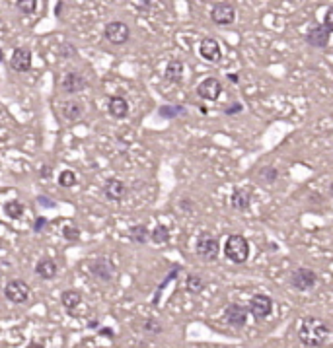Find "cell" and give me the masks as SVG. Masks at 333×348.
I'll list each match as a JSON object with an SVG mask.
<instances>
[{"mask_svg": "<svg viewBox=\"0 0 333 348\" xmlns=\"http://www.w3.org/2000/svg\"><path fill=\"white\" fill-rule=\"evenodd\" d=\"M329 325L320 317H304L298 327V340L306 348H320L329 337Z\"/></svg>", "mask_w": 333, "mask_h": 348, "instance_id": "1", "label": "cell"}, {"mask_svg": "<svg viewBox=\"0 0 333 348\" xmlns=\"http://www.w3.org/2000/svg\"><path fill=\"white\" fill-rule=\"evenodd\" d=\"M224 255L226 259H230L236 265H242L249 257V243L244 235L232 233V235H228V240L224 243Z\"/></svg>", "mask_w": 333, "mask_h": 348, "instance_id": "2", "label": "cell"}, {"mask_svg": "<svg viewBox=\"0 0 333 348\" xmlns=\"http://www.w3.org/2000/svg\"><path fill=\"white\" fill-rule=\"evenodd\" d=\"M288 284L298 292L312 290L314 286L318 284V272L312 271V269H306V267H300V269H296V271L290 272Z\"/></svg>", "mask_w": 333, "mask_h": 348, "instance_id": "3", "label": "cell"}, {"mask_svg": "<svg viewBox=\"0 0 333 348\" xmlns=\"http://www.w3.org/2000/svg\"><path fill=\"white\" fill-rule=\"evenodd\" d=\"M218 251H220V243H218V240H216L215 235L203 232L199 237H197L195 253L201 257V259H205V261H215L216 257H218Z\"/></svg>", "mask_w": 333, "mask_h": 348, "instance_id": "4", "label": "cell"}, {"mask_svg": "<svg viewBox=\"0 0 333 348\" xmlns=\"http://www.w3.org/2000/svg\"><path fill=\"white\" fill-rule=\"evenodd\" d=\"M103 37L108 39L111 45H123V43H127L129 37H131V29L125 21H109L108 26L103 28Z\"/></svg>", "mask_w": 333, "mask_h": 348, "instance_id": "5", "label": "cell"}, {"mask_svg": "<svg viewBox=\"0 0 333 348\" xmlns=\"http://www.w3.org/2000/svg\"><path fill=\"white\" fill-rule=\"evenodd\" d=\"M247 311L257 321L267 319L271 315V311H273V300L269 296H265V294H255L254 298L249 300V303H247Z\"/></svg>", "mask_w": 333, "mask_h": 348, "instance_id": "6", "label": "cell"}, {"mask_svg": "<svg viewBox=\"0 0 333 348\" xmlns=\"http://www.w3.org/2000/svg\"><path fill=\"white\" fill-rule=\"evenodd\" d=\"M247 308L240 303H228L224 310V321L234 329H244L247 323Z\"/></svg>", "mask_w": 333, "mask_h": 348, "instance_id": "7", "label": "cell"}, {"mask_svg": "<svg viewBox=\"0 0 333 348\" xmlns=\"http://www.w3.org/2000/svg\"><path fill=\"white\" fill-rule=\"evenodd\" d=\"M4 296L12 301V303H24L30 296V286L28 282L20 280V278H14L4 286Z\"/></svg>", "mask_w": 333, "mask_h": 348, "instance_id": "8", "label": "cell"}, {"mask_svg": "<svg viewBox=\"0 0 333 348\" xmlns=\"http://www.w3.org/2000/svg\"><path fill=\"white\" fill-rule=\"evenodd\" d=\"M90 272H92V276L99 278L101 282H109L113 280V276H115V267L106 257H98V259H94L90 263Z\"/></svg>", "mask_w": 333, "mask_h": 348, "instance_id": "9", "label": "cell"}, {"mask_svg": "<svg viewBox=\"0 0 333 348\" xmlns=\"http://www.w3.org/2000/svg\"><path fill=\"white\" fill-rule=\"evenodd\" d=\"M211 19L215 21L216 26H230V24H234L236 19L234 6L228 4V2H218L211 10Z\"/></svg>", "mask_w": 333, "mask_h": 348, "instance_id": "10", "label": "cell"}, {"mask_svg": "<svg viewBox=\"0 0 333 348\" xmlns=\"http://www.w3.org/2000/svg\"><path fill=\"white\" fill-rule=\"evenodd\" d=\"M60 88L65 94H78L84 88H88V80L82 72H76V70H70L63 76V82H60Z\"/></svg>", "mask_w": 333, "mask_h": 348, "instance_id": "11", "label": "cell"}, {"mask_svg": "<svg viewBox=\"0 0 333 348\" xmlns=\"http://www.w3.org/2000/svg\"><path fill=\"white\" fill-rule=\"evenodd\" d=\"M329 39H331V33H329V29L325 28L323 24H316L306 33L308 45H312L316 49H325L329 45Z\"/></svg>", "mask_w": 333, "mask_h": 348, "instance_id": "12", "label": "cell"}, {"mask_svg": "<svg viewBox=\"0 0 333 348\" xmlns=\"http://www.w3.org/2000/svg\"><path fill=\"white\" fill-rule=\"evenodd\" d=\"M197 94H199V97H203V99L215 101V99H218L220 94H222V82L215 76L205 78V80L197 86Z\"/></svg>", "mask_w": 333, "mask_h": 348, "instance_id": "13", "label": "cell"}, {"mask_svg": "<svg viewBox=\"0 0 333 348\" xmlns=\"http://www.w3.org/2000/svg\"><path fill=\"white\" fill-rule=\"evenodd\" d=\"M199 55L209 60V62H218L220 57H222V51H220V45H218V41L213 37H206L201 41V45H199Z\"/></svg>", "mask_w": 333, "mask_h": 348, "instance_id": "14", "label": "cell"}, {"mask_svg": "<svg viewBox=\"0 0 333 348\" xmlns=\"http://www.w3.org/2000/svg\"><path fill=\"white\" fill-rule=\"evenodd\" d=\"M10 67L14 68L16 72H28L31 68V53L26 47H18L12 53Z\"/></svg>", "mask_w": 333, "mask_h": 348, "instance_id": "15", "label": "cell"}, {"mask_svg": "<svg viewBox=\"0 0 333 348\" xmlns=\"http://www.w3.org/2000/svg\"><path fill=\"white\" fill-rule=\"evenodd\" d=\"M230 206L238 212H245L252 206V193L247 189H234L230 197Z\"/></svg>", "mask_w": 333, "mask_h": 348, "instance_id": "16", "label": "cell"}, {"mask_svg": "<svg viewBox=\"0 0 333 348\" xmlns=\"http://www.w3.org/2000/svg\"><path fill=\"white\" fill-rule=\"evenodd\" d=\"M103 194L108 197L109 201H121L127 194V187L119 179H109L108 183L103 185Z\"/></svg>", "mask_w": 333, "mask_h": 348, "instance_id": "17", "label": "cell"}, {"mask_svg": "<svg viewBox=\"0 0 333 348\" xmlns=\"http://www.w3.org/2000/svg\"><path fill=\"white\" fill-rule=\"evenodd\" d=\"M60 113L65 119L69 121H78L80 117L84 115V103L82 101H76V99H70V101H65L60 105Z\"/></svg>", "mask_w": 333, "mask_h": 348, "instance_id": "18", "label": "cell"}, {"mask_svg": "<svg viewBox=\"0 0 333 348\" xmlns=\"http://www.w3.org/2000/svg\"><path fill=\"white\" fill-rule=\"evenodd\" d=\"M108 109H109V115L111 117H115V119H125L127 113H129L127 99H125V97H121V96L109 97Z\"/></svg>", "mask_w": 333, "mask_h": 348, "instance_id": "19", "label": "cell"}, {"mask_svg": "<svg viewBox=\"0 0 333 348\" xmlns=\"http://www.w3.org/2000/svg\"><path fill=\"white\" fill-rule=\"evenodd\" d=\"M164 78H166L168 82H172V84H181V80H183V62L179 58H172L168 62Z\"/></svg>", "mask_w": 333, "mask_h": 348, "instance_id": "20", "label": "cell"}, {"mask_svg": "<svg viewBox=\"0 0 333 348\" xmlns=\"http://www.w3.org/2000/svg\"><path fill=\"white\" fill-rule=\"evenodd\" d=\"M60 301H63L65 310L69 311V313H74V310L78 308L80 301H82V294L78 290H65L63 296H60Z\"/></svg>", "mask_w": 333, "mask_h": 348, "instance_id": "21", "label": "cell"}, {"mask_svg": "<svg viewBox=\"0 0 333 348\" xmlns=\"http://www.w3.org/2000/svg\"><path fill=\"white\" fill-rule=\"evenodd\" d=\"M35 272L41 278H55L57 276V263L53 259H41L35 265Z\"/></svg>", "mask_w": 333, "mask_h": 348, "instance_id": "22", "label": "cell"}, {"mask_svg": "<svg viewBox=\"0 0 333 348\" xmlns=\"http://www.w3.org/2000/svg\"><path fill=\"white\" fill-rule=\"evenodd\" d=\"M127 235L131 242L138 243V245H144L150 240V232H148L147 226H133V228H129Z\"/></svg>", "mask_w": 333, "mask_h": 348, "instance_id": "23", "label": "cell"}, {"mask_svg": "<svg viewBox=\"0 0 333 348\" xmlns=\"http://www.w3.org/2000/svg\"><path fill=\"white\" fill-rule=\"evenodd\" d=\"M185 288L191 294H199V292L205 290V280L199 276V274H189L185 280Z\"/></svg>", "mask_w": 333, "mask_h": 348, "instance_id": "24", "label": "cell"}, {"mask_svg": "<svg viewBox=\"0 0 333 348\" xmlns=\"http://www.w3.org/2000/svg\"><path fill=\"white\" fill-rule=\"evenodd\" d=\"M158 113H160V117H164V119H176L177 115H183V113H185V107L162 105L160 109H158Z\"/></svg>", "mask_w": 333, "mask_h": 348, "instance_id": "25", "label": "cell"}, {"mask_svg": "<svg viewBox=\"0 0 333 348\" xmlns=\"http://www.w3.org/2000/svg\"><path fill=\"white\" fill-rule=\"evenodd\" d=\"M257 177H259L263 183H275L277 177H279V171H277V167H273V165H263V167L259 169Z\"/></svg>", "mask_w": 333, "mask_h": 348, "instance_id": "26", "label": "cell"}, {"mask_svg": "<svg viewBox=\"0 0 333 348\" xmlns=\"http://www.w3.org/2000/svg\"><path fill=\"white\" fill-rule=\"evenodd\" d=\"M150 240L154 243H158V245H164V243H168V240H170V230H168L166 226H156L154 232L150 233Z\"/></svg>", "mask_w": 333, "mask_h": 348, "instance_id": "27", "label": "cell"}, {"mask_svg": "<svg viewBox=\"0 0 333 348\" xmlns=\"http://www.w3.org/2000/svg\"><path fill=\"white\" fill-rule=\"evenodd\" d=\"M4 212L8 214L10 218H22V214H24V204L18 203V201H10V203L4 204Z\"/></svg>", "mask_w": 333, "mask_h": 348, "instance_id": "28", "label": "cell"}, {"mask_svg": "<svg viewBox=\"0 0 333 348\" xmlns=\"http://www.w3.org/2000/svg\"><path fill=\"white\" fill-rule=\"evenodd\" d=\"M76 181H78V179H76V173H74V171H70V169H65V171L59 175V185L60 187H65V189L74 187Z\"/></svg>", "mask_w": 333, "mask_h": 348, "instance_id": "29", "label": "cell"}, {"mask_svg": "<svg viewBox=\"0 0 333 348\" xmlns=\"http://www.w3.org/2000/svg\"><path fill=\"white\" fill-rule=\"evenodd\" d=\"M35 6H37L35 0H20V2H16V8L24 12V14H31L35 10Z\"/></svg>", "mask_w": 333, "mask_h": 348, "instance_id": "30", "label": "cell"}, {"mask_svg": "<svg viewBox=\"0 0 333 348\" xmlns=\"http://www.w3.org/2000/svg\"><path fill=\"white\" fill-rule=\"evenodd\" d=\"M144 331L150 335H158V333H162V325L156 319H147L144 321Z\"/></svg>", "mask_w": 333, "mask_h": 348, "instance_id": "31", "label": "cell"}, {"mask_svg": "<svg viewBox=\"0 0 333 348\" xmlns=\"http://www.w3.org/2000/svg\"><path fill=\"white\" fill-rule=\"evenodd\" d=\"M63 235H65L69 242H74V240H78L80 237V230L78 228H74V226H69V228L63 230Z\"/></svg>", "mask_w": 333, "mask_h": 348, "instance_id": "32", "label": "cell"}, {"mask_svg": "<svg viewBox=\"0 0 333 348\" xmlns=\"http://www.w3.org/2000/svg\"><path fill=\"white\" fill-rule=\"evenodd\" d=\"M323 26L329 29V33H333V6L331 8H327V12H325V16H323Z\"/></svg>", "mask_w": 333, "mask_h": 348, "instance_id": "33", "label": "cell"}, {"mask_svg": "<svg viewBox=\"0 0 333 348\" xmlns=\"http://www.w3.org/2000/svg\"><path fill=\"white\" fill-rule=\"evenodd\" d=\"M242 109H244V107H242V103H232V105H228L224 109V113L226 115H236V113H242Z\"/></svg>", "mask_w": 333, "mask_h": 348, "instance_id": "34", "label": "cell"}, {"mask_svg": "<svg viewBox=\"0 0 333 348\" xmlns=\"http://www.w3.org/2000/svg\"><path fill=\"white\" fill-rule=\"evenodd\" d=\"M45 226H47V218H43V216H39V218L35 220V226H33V232H37V233H39L41 230L45 228Z\"/></svg>", "mask_w": 333, "mask_h": 348, "instance_id": "35", "label": "cell"}, {"mask_svg": "<svg viewBox=\"0 0 333 348\" xmlns=\"http://www.w3.org/2000/svg\"><path fill=\"white\" fill-rule=\"evenodd\" d=\"M37 203H39L41 206H49V208H55V206H57V203H55V201H51V199H45L43 194H41V197H37Z\"/></svg>", "mask_w": 333, "mask_h": 348, "instance_id": "36", "label": "cell"}, {"mask_svg": "<svg viewBox=\"0 0 333 348\" xmlns=\"http://www.w3.org/2000/svg\"><path fill=\"white\" fill-rule=\"evenodd\" d=\"M51 171H53V167H51V165L49 167H43V169H41V173L47 175V177H51Z\"/></svg>", "mask_w": 333, "mask_h": 348, "instance_id": "37", "label": "cell"}, {"mask_svg": "<svg viewBox=\"0 0 333 348\" xmlns=\"http://www.w3.org/2000/svg\"><path fill=\"white\" fill-rule=\"evenodd\" d=\"M99 335H106V337L109 335V337H113V331H111V329H101V331H99Z\"/></svg>", "mask_w": 333, "mask_h": 348, "instance_id": "38", "label": "cell"}, {"mask_svg": "<svg viewBox=\"0 0 333 348\" xmlns=\"http://www.w3.org/2000/svg\"><path fill=\"white\" fill-rule=\"evenodd\" d=\"M28 348H45V346H43V344H39V342H30V344H28Z\"/></svg>", "mask_w": 333, "mask_h": 348, "instance_id": "39", "label": "cell"}, {"mask_svg": "<svg viewBox=\"0 0 333 348\" xmlns=\"http://www.w3.org/2000/svg\"><path fill=\"white\" fill-rule=\"evenodd\" d=\"M228 80H230V82H238V80H240V78H238V74H228Z\"/></svg>", "mask_w": 333, "mask_h": 348, "instance_id": "40", "label": "cell"}, {"mask_svg": "<svg viewBox=\"0 0 333 348\" xmlns=\"http://www.w3.org/2000/svg\"><path fill=\"white\" fill-rule=\"evenodd\" d=\"M63 6H65L63 2H59V4H57V16H60V10H63Z\"/></svg>", "mask_w": 333, "mask_h": 348, "instance_id": "41", "label": "cell"}, {"mask_svg": "<svg viewBox=\"0 0 333 348\" xmlns=\"http://www.w3.org/2000/svg\"><path fill=\"white\" fill-rule=\"evenodd\" d=\"M329 197L333 199V181H331V185H329Z\"/></svg>", "mask_w": 333, "mask_h": 348, "instance_id": "42", "label": "cell"}, {"mask_svg": "<svg viewBox=\"0 0 333 348\" xmlns=\"http://www.w3.org/2000/svg\"><path fill=\"white\" fill-rule=\"evenodd\" d=\"M4 60V53H2V49H0V62Z\"/></svg>", "mask_w": 333, "mask_h": 348, "instance_id": "43", "label": "cell"}, {"mask_svg": "<svg viewBox=\"0 0 333 348\" xmlns=\"http://www.w3.org/2000/svg\"><path fill=\"white\" fill-rule=\"evenodd\" d=\"M0 247H2V240H0Z\"/></svg>", "mask_w": 333, "mask_h": 348, "instance_id": "44", "label": "cell"}]
</instances>
